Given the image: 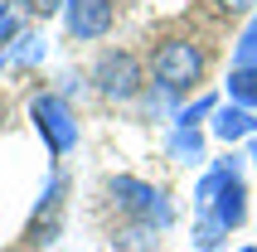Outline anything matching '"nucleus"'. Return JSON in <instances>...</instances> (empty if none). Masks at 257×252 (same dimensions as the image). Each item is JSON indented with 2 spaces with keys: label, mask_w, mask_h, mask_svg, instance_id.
I'll return each mask as SVG.
<instances>
[{
  "label": "nucleus",
  "mask_w": 257,
  "mask_h": 252,
  "mask_svg": "<svg viewBox=\"0 0 257 252\" xmlns=\"http://www.w3.org/2000/svg\"><path fill=\"white\" fill-rule=\"evenodd\" d=\"M218 5H223V10H228V15H247V10H252V5H257V0H218Z\"/></svg>",
  "instance_id": "nucleus-15"
},
{
  "label": "nucleus",
  "mask_w": 257,
  "mask_h": 252,
  "mask_svg": "<svg viewBox=\"0 0 257 252\" xmlns=\"http://www.w3.org/2000/svg\"><path fill=\"white\" fill-rule=\"evenodd\" d=\"M238 252H257V247H238Z\"/></svg>",
  "instance_id": "nucleus-17"
},
{
  "label": "nucleus",
  "mask_w": 257,
  "mask_h": 252,
  "mask_svg": "<svg viewBox=\"0 0 257 252\" xmlns=\"http://www.w3.org/2000/svg\"><path fill=\"white\" fill-rule=\"evenodd\" d=\"M116 25V5L112 0H63V29H68L73 39H107Z\"/></svg>",
  "instance_id": "nucleus-6"
},
{
  "label": "nucleus",
  "mask_w": 257,
  "mask_h": 252,
  "mask_svg": "<svg viewBox=\"0 0 257 252\" xmlns=\"http://www.w3.org/2000/svg\"><path fill=\"white\" fill-rule=\"evenodd\" d=\"M92 83L107 102H136L146 87V68L131 49H107V54L92 63Z\"/></svg>",
  "instance_id": "nucleus-4"
},
{
  "label": "nucleus",
  "mask_w": 257,
  "mask_h": 252,
  "mask_svg": "<svg viewBox=\"0 0 257 252\" xmlns=\"http://www.w3.org/2000/svg\"><path fill=\"white\" fill-rule=\"evenodd\" d=\"M5 58H15V63H39V58H44V34H34V29L20 34V39L10 44V54H5Z\"/></svg>",
  "instance_id": "nucleus-12"
},
{
  "label": "nucleus",
  "mask_w": 257,
  "mask_h": 252,
  "mask_svg": "<svg viewBox=\"0 0 257 252\" xmlns=\"http://www.w3.org/2000/svg\"><path fill=\"white\" fill-rule=\"evenodd\" d=\"M107 199L116 204V213L136 218V228H170L175 223V204L165 199V189H156L151 180H136V175H112L107 180Z\"/></svg>",
  "instance_id": "nucleus-2"
},
{
  "label": "nucleus",
  "mask_w": 257,
  "mask_h": 252,
  "mask_svg": "<svg viewBox=\"0 0 257 252\" xmlns=\"http://www.w3.org/2000/svg\"><path fill=\"white\" fill-rule=\"evenodd\" d=\"M199 209L214 213L218 228L233 233V228L247 223V184H243V155H223L209 175L199 180Z\"/></svg>",
  "instance_id": "nucleus-1"
},
{
  "label": "nucleus",
  "mask_w": 257,
  "mask_h": 252,
  "mask_svg": "<svg viewBox=\"0 0 257 252\" xmlns=\"http://www.w3.org/2000/svg\"><path fill=\"white\" fill-rule=\"evenodd\" d=\"M29 121H34V131L44 136L49 155H68L73 146H78V116H73L63 92H39V97L29 102Z\"/></svg>",
  "instance_id": "nucleus-5"
},
{
  "label": "nucleus",
  "mask_w": 257,
  "mask_h": 252,
  "mask_svg": "<svg viewBox=\"0 0 257 252\" xmlns=\"http://www.w3.org/2000/svg\"><path fill=\"white\" fill-rule=\"evenodd\" d=\"M25 10H29V15H39V20H49V15L63 10V0H25Z\"/></svg>",
  "instance_id": "nucleus-14"
},
{
  "label": "nucleus",
  "mask_w": 257,
  "mask_h": 252,
  "mask_svg": "<svg viewBox=\"0 0 257 252\" xmlns=\"http://www.w3.org/2000/svg\"><path fill=\"white\" fill-rule=\"evenodd\" d=\"M170 155L180 160V165H199L204 160V136L199 131H175L170 136Z\"/></svg>",
  "instance_id": "nucleus-9"
},
{
  "label": "nucleus",
  "mask_w": 257,
  "mask_h": 252,
  "mask_svg": "<svg viewBox=\"0 0 257 252\" xmlns=\"http://www.w3.org/2000/svg\"><path fill=\"white\" fill-rule=\"evenodd\" d=\"M209 131H214L218 141H228V146H233V141H252L257 136V116L247 112V107H233V102H228V107H218V112H214Z\"/></svg>",
  "instance_id": "nucleus-7"
},
{
  "label": "nucleus",
  "mask_w": 257,
  "mask_h": 252,
  "mask_svg": "<svg viewBox=\"0 0 257 252\" xmlns=\"http://www.w3.org/2000/svg\"><path fill=\"white\" fill-rule=\"evenodd\" d=\"M228 102L233 107H257V68H228Z\"/></svg>",
  "instance_id": "nucleus-8"
},
{
  "label": "nucleus",
  "mask_w": 257,
  "mask_h": 252,
  "mask_svg": "<svg viewBox=\"0 0 257 252\" xmlns=\"http://www.w3.org/2000/svg\"><path fill=\"white\" fill-rule=\"evenodd\" d=\"M247 160H252V170H257V136H252V146H247Z\"/></svg>",
  "instance_id": "nucleus-16"
},
{
  "label": "nucleus",
  "mask_w": 257,
  "mask_h": 252,
  "mask_svg": "<svg viewBox=\"0 0 257 252\" xmlns=\"http://www.w3.org/2000/svg\"><path fill=\"white\" fill-rule=\"evenodd\" d=\"M214 112H218L214 97L189 102V107H180V112H175V131H199V121H204V116H214Z\"/></svg>",
  "instance_id": "nucleus-10"
},
{
  "label": "nucleus",
  "mask_w": 257,
  "mask_h": 252,
  "mask_svg": "<svg viewBox=\"0 0 257 252\" xmlns=\"http://www.w3.org/2000/svg\"><path fill=\"white\" fill-rule=\"evenodd\" d=\"M15 39H20V10L15 5H0V58L10 54Z\"/></svg>",
  "instance_id": "nucleus-13"
},
{
  "label": "nucleus",
  "mask_w": 257,
  "mask_h": 252,
  "mask_svg": "<svg viewBox=\"0 0 257 252\" xmlns=\"http://www.w3.org/2000/svg\"><path fill=\"white\" fill-rule=\"evenodd\" d=\"M151 78L165 97H180L204 78V49L194 39H165L151 54Z\"/></svg>",
  "instance_id": "nucleus-3"
},
{
  "label": "nucleus",
  "mask_w": 257,
  "mask_h": 252,
  "mask_svg": "<svg viewBox=\"0 0 257 252\" xmlns=\"http://www.w3.org/2000/svg\"><path fill=\"white\" fill-rule=\"evenodd\" d=\"M233 68H257V15H252V25L238 34V44H233Z\"/></svg>",
  "instance_id": "nucleus-11"
}]
</instances>
